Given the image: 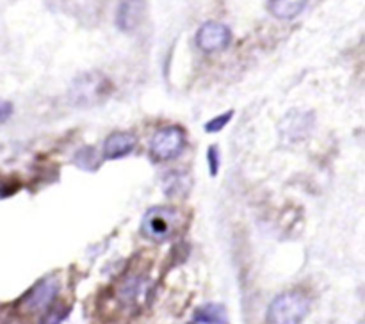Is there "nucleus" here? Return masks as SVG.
<instances>
[{"mask_svg": "<svg viewBox=\"0 0 365 324\" xmlns=\"http://www.w3.org/2000/svg\"><path fill=\"white\" fill-rule=\"evenodd\" d=\"M207 166H209V173L212 177H216L220 173V167H221V155H220V148L216 145L209 146L207 150Z\"/></svg>", "mask_w": 365, "mask_h": 324, "instance_id": "2eb2a0df", "label": "nucleus"}, {"mask_svg": "<svg viewBox=\"0 0 365 324\" xmlns=\"http://www.w3.org/2000/svg\"><path fill=\"white\" fill-rule=\"evenodd\" d=\"M310 313V299L299 291L282 292L267 308L269 324H302Z\"/></svg>", "mask_w": 365, "mask_h": 324, "instance_id": "f257e3e1", "label": "nucleus"}, {"mask_svg": "<svg viewBox=\"0 0 365 324\" xmlns=\"http://www.w3.org/2000/svg\"><path fill=\"white\" fill-rule=\"evenodd\" d=\"M312 125V114L294 110V113H291L289 116H285L284 123H282V134H284L285 137L291 139V141H299V139H303L309 134Z\"/></svg>", "mask_w": 365, "mask_h": 324, "instance_id": "6e6552de", "label": "nucleus"}, {"mask_svg": "<svg viewBox=\"0 0 365 324\" xmlns=\"http://www.w3.org/2000/svg\"><path fill=\"white\" fill-rule=\"evenodd\" d=\"M185 145V134L180 127L160 128L150 141V157L155 162H166V160L175 159L182 152Z\"/></svg>", "mask_w": 365, "mask_h": 324, "instance_id": "39448f33", "label": "nucleus"}, {"mask_svg": "<svg viewBox=\"0 0 365 324\" xmlns=\"http://www.w3.org/2000/svg\"><path fill=\"white\" fill-rule=\"evenodd\" d=\"M7 192H9V191H7V185L4 184L2 180H0V198H4V196H7Z\"/></svg>", "mask_w": 365, "mask_h": 324, "instance_id": "a211bd4d", "label": "nucleus"}, {"mask_svg": "<svg viewBox=\"0 0 365 324\" xmlns=\"http://www.w3.org/2000/svg\"><path fill=\"white\" fill-rule=\"evenodd\" d=\"M61 283L57 280V276H46L43 280H39L24 298L18 303V308L21 313H39L45 312L46 308H50L53 301H56L57 294H59Z\"/></svg>", "mask_w": 365, "mask_h": 324, "instance_id": "20e7f679", "label": "nucleus"}, {"mask_svg": "<svg viewBox=\"0 0 365 324\" xmlns=\"http://www.w3.org/2000/svg\"><path fill=\"white\" fill-rule=\"evenodd\" d=\"M145 11V4L143 0H121L120 7H118L116 23L121 31L130 32L139 25Z\"/></svg>", "mask_w": 365, "mask_h": 324, "instance_id": "1a4fd4ad", "label": "nucleus"}, {"mask_svg": "<svg viewBox=\"0 0 365 324\" xmlns=\"http://www.w3.org/2000/svg\"><path fill=\"white\" fill-rule=\"evenodd\" d=\"M13 114V103L11 102H0V123H6Z\"/></svg>", "mask_w": 365, "mask_h": 324, "instance_id": "dca6fc26", "label": "nucleus"}, {"mask_svg": "<svg viewBox=\"0 0 365 324\" xmlns=\"http://www.w3.org/2000/svg\"><path fill=\"white\" fill-rule=\"evenodd\" d=\"M138 146V139L128 132H114L103 142V157L107 160H118L130 155Z\"/></svg>", "mask_w": 365, "mask_h": 324, "instance_id": "0eeeda50", "label": "nucleus"}, {"mask_svg": "<svg viewBox=\"0 0 365 324\" xmlns=\"http://www.w3.org/2000/svg\"><path fill=\"white\" fill-rule=\"evenodd\" d=\"M64 313H66L64 310H52V312L46 315L45 323H43V324H59L61 320L64 319Z\"/></svg>", "mask_w": 365, "mask_h": 324, "instance_id": "f3484780", "label": "nucleus"}, {"mask_svg": "<svg viewBox=\"0 0 365 324\" xmlns=\"http://www.w3.org/2000/svg\"><path fill=\"white\" fill-rule=\"evenodd\" d=\"M95 160H96V152L91 148V146H86V148L78 150V152L75 153V164L81 166L82 169H88V171L95 169L96 167Z\"/></svg>", "mask_w": 365, "mask_h": 324, "instance_id": "f8f14e48", "label": "nucleus"}, {"mask_svg": "<svg viewBox=\"0 0 365 324\" xmlns=\"http://www.w3.org/2000/svg\"><path fill=\"white\" fill-rule=\"evenodd\" d=\"M309 0H269L267 9L278 20H294L305 11Z\"/></svg>", "mask_w": 365, "mask_h": 324, "instance_id": "9d476101", "label": "nucleus"}, {"mask_svg": "<svg viewBox=\"0 0 365 324\" xmlns=\"http://www.w3.org/2000/svg\"><path fill=\"white\" fill-rule=\"evenodd\" d=\"M110 95V82L100 73H84L73 82L70 98L75 105H96Z\"/></svg>", "mask_w": 365, "mask_h": 324, "instance_id": "7ed1b4c3", "label": "nucleus"}, {"mask_svg": "<svg viewBox=\"0 0 365 324\" xmlns=\"http://www.w3.org/2000/svg\"><path fill=\"white\" fill-rule=\"evenodd\" d=\"M191 324H196V323H191Z\"/></svg>", "mask_w": 365, "mask_h": 324, "instance_id": "6ab92c4d", "label": "nucleus"}, {"mask_svg": "<svg viewBox=\"0 0 365 324\" xmlns=\"http://www.w3.org/2000/svg\"><path fill=\"white\" fill-rule=\"evenodd\" d=\"M192 323L196 324H228L227 323V312L217 303H207V305L200 306L195 312Z\"/></svg>", "mask_w": 365, "mask_h": 324, "instance_id": "9b49d317", "label": "nucleus"}, {"mask_svg": "<svg viewBox=\"0 0 365 324\" xmlns=\"http://www.w3.org/2000/svg\"><path fill=\"white\" fill-rule=\"evenodd\" d=\"M184 178H187L184 173H170V174H168L166 180H164V187H166V189H164V192H168V194H180L182 189H185V191H187L189 185L182 184V180H184Z\"/></svg>", "mask_w": 365, "mask_h": 324, "instance_id": "4468645a", "label": "nucleus"}, {"mask_svg": "<svg viewBox=\"0 0 365 324\" xmlns=\"http://www.w3.org/2000/svg\"><path fill=\"white\" fill-rule=\"evenodd\" d=\"M232 116H234V110H227V113L220 114V116L207 121V123L203 125V128H205L207 134H217V132H221L228 123H230Z\"/></svg>", "mask_w": 365, "mask_h": 324, "instance_id": "ddd939ff", "label": "nucleus"}, {"mask_svg": "<svg viewBox=\"0 0 365 324\" xmlns=\"http://www.w3.org/2000/svg\"><path fill=\"white\" fill-rule=\"evenodd\" d=\"M232 41V32L220 21H207L196 32V45L203 52H220Z\"/></svg>", "mask_w": 365, "mask_h": 324, "instance_id": "423d86ee", "label": "nucleus"}, {"mask_svg": "<svg viewBox=\"0 0 365 324\" xmlns=\"http://www.w3.org/2000/svg\"><path fill=\"white\" fill-rule=\"evenodd\" d=\"M182 226V212L173 207H152L143 216L141 234L153 242L170 241Z\"/></svg>", "mask_w": 365, "mask_h": 324, "instance_id": "f03ea898", "label": "nucleus"}]
</instances>
